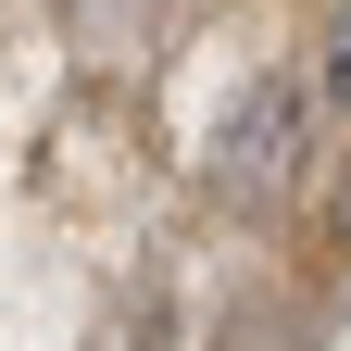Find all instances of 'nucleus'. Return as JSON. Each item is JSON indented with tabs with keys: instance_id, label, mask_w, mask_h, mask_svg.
I'll use <instances>...</instances> for the list:
<instances>
[{
	"instance_id": "1",
	"label": "nucleus",
	"mask_w": 351,
	"mask_h": 351,
	"mask_svg": "<svg viewBox=\"0 0 351 351\" xmlns=\"http://www.w3.org/2000/svg\"><path fill=\"white\" fill-rule=\"evenodd\" d=\"M326 113L351 125V0H339V13H326Z\"/></svg>"
}]
</instances>
